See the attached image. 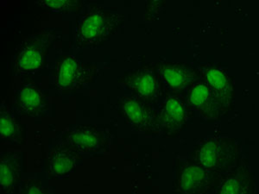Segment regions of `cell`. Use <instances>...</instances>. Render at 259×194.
<instances>
[{
  "mask_svg": "<svg viewBox=\"0 0 259 194\" xmlns=\"http://www.w3.org/2000/svg\"><path fill=\"white\" fill-rule=\"evenodd\" d=\"M118 83L129 91V94L145 100L156 107L167 92L156 63H145L135 69L125 71Z\"/></svg>",
  "mask_w": 259,
  "mask_h": 194,
  "instance_id": "8992f818",
  "label": "cell"
},
{
  "mask_svg": "<svg viewBox=\"0 0 259 194\" xmlns=\"http://www.w3.org/2000/svg\"><path fill=\"white\" fill-rule=\"evenodd\" d=\"M124 15L109 7L89 3L76 20L74 43L79 48L97 47L109 41L124 24Z\"/></svg>",
  "mask_w": 259,
  "mask_h": 194,
  "instance_id": "6da1fadb",
  "label": "cell"
},
{
  "mask_svg": "<svg viewBox=\"0 0 259 194\" xmlns=\"http://www.w3.org/2000/svg\"><path fill=\"white\" fill-rule=\"evenodd\" d=\"M36 5L42 8L49 10L50 12L57 13H70L75 12L82 7L83 1L81 0H40L35 2Z\"/></svg>",
  "mask_w": 259,
  "mask_h": 194,
  "instance_id": "d6986e66",
  "label": "cell"
},
{
  "mask_svg": "<svg viewBox=\"0 0 259 194\" xmlns=\"http://www.w3.org/2000/svg\"><path fill=\"white\" fill-rule=\"evenodd\" d=\"M112 139V131L106 125L82 124L68 127L56 140L74 148L85 158L109 153Z\"/></svg>",
  "mask_w": 259,
  "mask_h": 194,
  "instance_id": "5b68a950",
  "label": "cell"
},
{
  "mask_svg": "<svg viewBox=\"0 0 259 194\" xmlns=\"http://www.w3.org/2000/svg\"><path fill=\"white\" fill-rule=\"evenodd\" d=\"M23 179V152L8 149L0 154V187L4 194H18Z\"/></svg>",
  "mask_w": 259,
  "mask_h": 194,
  "instance_id": "2e32d148",
  "label": "cell"
},
{
  "mask_svg": "<svg viewBox=\"0 0 259 194\" xmlns=\"http://www.w3.org/2000/svg\"><path fill=\"white\" fill-rule=\"evenodd\" d=\"M212 194H256L255 176L247 160L242 158L239 164L223 174Z\"/></svg>",
  "mask_w": 259,
  "mask_h": 194,
  "instance_id": "5bb4252c",
  "label": "cell"
},
{
  "mask_svg": "<svg viewBox=\"0 0 259 194\" xmlns=\"http://www.w3.org/2000/svg\"><path fill=\"white\" fill-rule=\"evenodd\" d=\"M157 109L160 135L163 137H177L194 118V110L183 95L166 92Z\"/></svg>",
  "mask_w": 259,
  "mask_h": 194,
  "instance_id": "9c48e42d",
  "label": "cell"
},
{
  "mask_svg": "<svg viewBox=\"0 0 259 194\" xmlns=\"http://www.w3.org/2000/svg\"><path fill=\"white\" fill-rule=\"evenodd\" d=\"M98 74L96 63L82 62L74 55H62L54 67V86L59 94H74L88 88Z\"/></svg>",
  "mask_w": 259,
  "mask_h": 194,
  "instance_id": "277c9868",
  "label": "cell"
},
{
  "mask_svg": "<svg viewBox=\"0 0 259 194\" xmlns=\"http://www.w3.org/2000/svg\"><path fill=\"white\" fill-rule=\"evenodd\" d=\"M18 194H56L48 183L45 174H29L23 176Z\"/></svg>",
  "mask_w": 259,
  "mask_h": 194,
  "instance_id": "ac0fdd59",
  "label": "cell"
},
{
  "mask_svg": "<svg viewBox=\"0 0 259 194\" xmlns=\"http://www.w3.org/2000/svg\"><path fill=\"white\" fill-rule=\"evenodd\" d=\"M156 66L166 91L172 94L187 93L192 84L200 76L199 68L186 62H158Z\"/></svg>",
  "mask_w": 259,
  "mask_h": 194,
  "instance_id": "7c38bea8",
  "label": "cell"
},
{
  "mask_svg": "<svg viewBox=\"0 0 259 194\" xmlns=\"http://www.w3.org/2000/svg\"><path fill=\"white\" fill-rule=\"evenodd\" d=\"M62 39L57 28H44L23 39L16 48L13 73L23 80H31L44 70L50 50Z\"/></svg>",
  "mask_w": 259,
  "mask_h": 194,
  "instance_id": "7a4b0ae2",
  "label": "cell"
},
{
  "mask_svg": "<svg viewBox=\"0 0 259 194\" xmlns=\"http://www.w3.org/2000/svg\"><path fill=\"white\" fill-rule=\"evenodd\" d=\"M13 106L21 116L33 119L45 118L50 112L47 92L31 80H24L15 89Z\"/></svg>",
  "mask_w": 259,
  "mask_h": 194,
  "instance_id": "8fae6325",
  "label": "cell"
},
{
  "mask_svg": "<svg viewBox=\"0 0 259 194\" xmlns=\"http://www.w3.org/2000/svg\"><path fill=\"white\" fill-rule=\"evenodd\" d=\"M165 1L161 0H150L145 5V21L151 23L160 18L165 9Z\"/></svg>",
  "mask_w": 259,
  "mask_h": 194,
  "instance_id": "ffe728a7",
  "label": "cell"
},
{
  "mask_svg": "<svg viewBox=\"0 0 259 194\" xmlns=\"http://www.w3.org/2000/svg\"><path fill=\"white\" fill-rule=\"evenodd\" d=\"M84 156L74 148L56 140L48 151L47 176L52 179H66L82 164Z\"/></svg>",
  "mask_w": 259,
  "mask_h": 194,
  "instance_id": "4fadbf2b",
  "label": "cell"
},
{
  "mask_svg": "<svg viewBox=\"0 0 259 194\" xmlns=\"http://www.w3.org/2000/svg\"><path fill=\"white\" fill-rule=\"evenodd\" d=\"M21 115L14 106L2 100L0 106V138L12 145L26 143V129L22 124Z\"/></svg>",
  "mask_w": 259,
  "mask_h": 194,
  "instance_id": "e0dca14e",
  "label": "cell"
},
{
  "mask_svg": "<svg viewBox=\"0 0 259 194\" xmlns=\"http://www.w3.org/2000/svg\"><path fill=\"white\" fill-rule=\"evenodd\" d=\"M189 157L219 176L234 168L243 158L239 141L221 135L200 139Z\"/></svg>",
  "mask_w": 259,
  "mask_h": 194,
  "instance_id": "3957f363",
  "label": "cell"
},
{
  "mask_svg": "<svg viewBox=\"0 0 259 194\" xmlns=\"http://www.w3.org/2000/svg\"><path fill=\"white\" fill-rule=\"evenodd\" d=\"M186 99L194 112L206 122L221 120L231 112L201 75L189 87Z\"/></svg>",
  "mask_w": 259,
  "mask_h": 194,
  "instance_id": "30bf717a",
  "label": "cell"
},
{
  "mask_svg": "<svg viewBox=\"0 0 259 194\" xmlns=\"http://www.w3.org/2000/svg\"><path fill=\"white\" fill-rule=\"evenodd\" d=\"M118 112L127 124L145 136L160 135L158 109L145 100L131 94L118 98Z\"/></svg>",
  "mask_w": 259,
  "mask_h": 194,
  "instance_id": "ba28073f",
  "label": "cell"
},
{
  "mask_svg": "<svg viewBox=\"0 0 259 194\" xmlns=\"http://www.w3.org/2000/svg\"><path fill=\"white\" fill-rule=\"evenodd\" d=\"M221 176L213 174L190 157L177 162L173 181L175 194H212Z\"/></svg>",
  "mask_w": 259,
  "mask_h": 194,
  "instance_id": "52a82bcc",
  "label": "cell"
},
{
  "mask_svg": "<svg viewBox=\"0 0 259 194\" xmlns=\"http://www.w3.org/2000/svg\"><path fill=\"white\" fill-rule=\"evenodd\" d=\"M199 71L215 94L232 111L235 100V83L233 77L221 65L216 63L200 65Z\"/></svg>",
  "mask_w": 259,
  "mask_h": 194,
  "instance_id": "9a60e30c",
  "label": "cell"
}]
</instances>
